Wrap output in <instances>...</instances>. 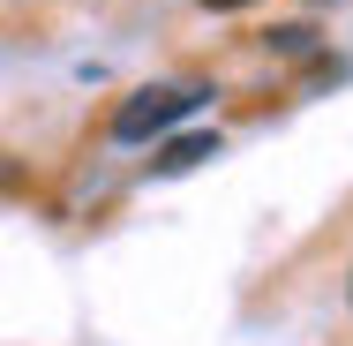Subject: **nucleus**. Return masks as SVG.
I'll return each mask as SVG.
<instances>
[{"mask_svg":"<svg viewBox=\"0 0 353 346\" xmlns=\"http://www.w3.org/2000/svg\"><path fill=\"white\" fill-rule=\"evenodd\" d=\"M308 46H316L308 23H279V30H271V53H308Z\"/></svg>","mask_w":353,"mask_h":346,"instance_id":"3","label":"nucleus"},{"mask_svg":"<svg viewBox=\"0 0 353 346\" xmlns=\"http://www.w3.org/2000/svg\"><path fill=\"white\" fill-rule=\"evenodd\" d=\"M203 8H218V15H233V8H248V0H203Z\"/></svg>","mask_w":353,"mask_h":346,"instance_id":"4","label":"nucleus"},{"mask_svg":"<svg viewBox=\"0 0 353 346\" xmlns=\"http://www.w3.org/2000/svg\"><path fill=\"white\" fill-rule=\"evenodd\" d=\"M211 98V83H150V90H136L121 113H113V136L121 143H150V136H165L181 113H196Z\"/></svg>","mask_w":353,"mask_h":346,"instance_id":"1","label":"nucleus"},{"mask_svg":"<svg viewBox=\"0 0 353 346\" xmlns=\"http://www.w3.org/2000/svg\"><path fill=\"white\" fill-rule=\"evenodd\" d=\"M211 151H218L211 136H181L173 151H165V158H158V173H181V166H196V158H211Z\"/></svg>","mask_w":353,"mask_h":346,"instance_id":"2","label":"nucleus"}]
</instances>
